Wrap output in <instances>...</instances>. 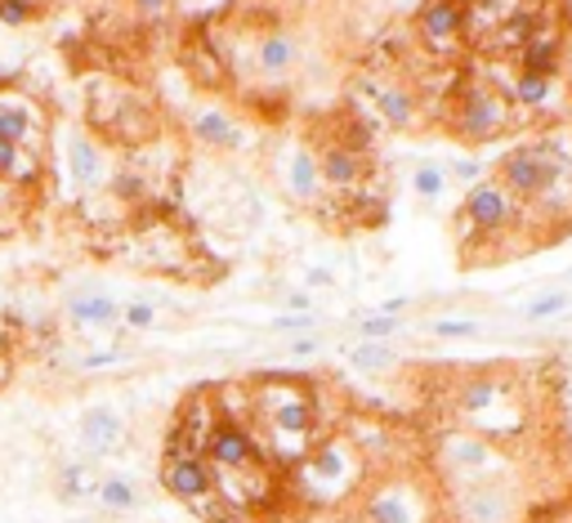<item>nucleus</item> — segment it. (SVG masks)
Returning a JSON list of instances; mask_svg holds the SVG:
<instances>
[{"mask_svg":"<svg viewBox=\"0 0 572 523\" xmlns=\"http://www.w3.org/2000/svg\"><path fill=\"white\" fill-rule=\"evenodd\" d=\"M456 421L483 439H514L528 430V402H523V380L510 372H475L456 385Z\"/></svg>","mask_w":572,"mask_h":523,"instance_id":"obj_1","label":"nucleus"},{"mask_svg":"<svg viewBox=\"0 0 572 523\" xmlns=\"http://www.w3.org/2000/svg\"><path fill=\"white\" fill-rule=\"evenodd\" d=\"M291 483H295V496L309 505H322V510L345 505L367 483V457L345 435H322L309 448V457L291 466Z\"/></svg>","mask_w":572,"mask_h":523,"instance_id":"obj_2","label":"nucleus"},{"mask_svg":"<svg viewBox=\"0 0 572 523\" xmlns=\"http://www.w3.org/2000/svg\"><path fill=\"white\" fill-rule=\"evenodd\" d=\"M514 122H519L514 103L506 98V90H497L488 81H466L451 98V135L466 144H492Z\"/></svg>","mask_w":572,"mask_h":523,"instance_id":"obj_3","label":"nucleus"},{"mask_svg":"<svg viewBox=\"0 0 572 523\" xmlns=\"http://www.w3.org/2000/svg\"><path fill=\"white\" fill-rule=\"evenodd\" d=\"M519 220H523V206L506 192V184L497 175H488L475 188H466V201H461V247L466 242L506 238V233L519 229Z\"/></svg>","mask_w":572,"mask_h":523,"instance_id":"obj_4","label":"nucleus"},{"mask_svg":"<svg viewBox=\"0 0 572 523\" xmlns=\"http://www.w3.org/2000/svg\"><path fill=\"white\" fill-rule=\"evenodd\" d=\"M434 457H438L443 474H447L456 488H461V483H475V479L510 474V457H506L492 439H483V435H475V430H466V426L443 430Z\"/></svg>","mask_w":572,"mask_h":523,"instance_id":"obj_5","label":"nucleus"},{"mask_svg":"<svg viewBox=\"0 0 572 523\" xmlns=\"http://www.w3.org/2000/svg\"><path fill=\"white\" fill-rule=\"evenodd\" d=\"M358 523H434V496L420 479L389 474L363 492Z\"/></svg>","mask_w":572,"mask_h":523,"instance_id":"obj_6","label":"nucleus"},{"mask_svg":"<svg viewBox=\"0 0 572 523\" xmlns=\"http://www.w3.org/2000/svg\"><path fill=\"white\" fill-rule=\"evenodd\" d=\"M59 175H63V188L76 192V197L103 192L112 184L107 148L90 130H63L59 135Z\"/></svg>","mask_w":572,"mask_h":523,"instance_id":"obj_7","label":"nucleus"},{"mask_svg":"<svg viewBox=\"0 0 572 523\" xmlns=\"http://www.w3.org/2000/svg\"><path fill=\"white\" fill-rule=\"evenodd\" d=\"M416 41L429 59H456L470 41V10L466 0H420L416 10Z\"/></svg>","mask_w":572,"mask_h":523,"instance_id":"obj_8","label":"nucleus"},{"mask_svg":"<svg viewBox=\"0 0 572 523\" xmlns=\"http://www.w3.org/2000/svg\"><path fill=\"white\" fill-rule=\"evenodd\" d=\"M201 457H206V466H210L215 474H242V470L269 466V452H264L260 435H256L247 421H228V416H219L215 430L206 435Z\"/></svg>","mask_w":572,"mask_h":523,"instance_id":"obj_9","label":"nucleus"},{"mask_svg":"<svg viewBox=\"0 0 572 523\" xmlns=\"http://www.w3.org/2000/svg\"><path fill=\"white\" fill-rule=\"evenodd\" d=\"M162 488L166 496H175L179 505H193L197 514H210L219 505L215 492V470L206 466L201 452H179V457H162Z\"/></svg>","mask_w":572,"mask_h":523,"instance_id":"obj_10","label":"nucleus"},{"mask_svg":"<svg viewBox=\"0 0 572 523\" xmlns=\"http://www.w3.org/2000/svg\"><path fill=\"white\" fill-rule=\"evenodd\" d=\"M456 514H461V523H514L519 519V492H514L510 474L461 483L456 488Z\"/></svg>","mask_w":572,"mask_h":523,"instance_id":"obj_11","label":"nucleus"},{"mask_svg":"<svg viewBox=\"0 0 572 523\" xmlns=\"http://www.w3.org/2000/svg\"><path fill=\"white\" fill-rule=\"evenodd\" d=\"M300 36L295 32H287V28H269V32H260L256 41H251V54H228V63H247L260 81H269V85H287L291 76H295V67H300Z\"/></svg>","mask_w":572,"mask_h":523,"instance_id":"obj_12","label":"nucleus"},{"mask_svg":"<svg viewBox=\"0 0 572 523\" xmlns=\"http://www.w3.org/2000/svg\"><path fill=\"white\" fill-rule=\"evenodd\" d=\"M367 94L372 108H376V122L389 126V130H412L420 122V94L407 85V81H372V76H358L354 81V94Z\"/></svg>","mask_w":572,"mask_h":523,"instance_id":"obj_13","label":"nucleus"},{"mask_svg":"<svg viewBox=\"0 0 572 523\" xmlns=\"http://www.w3.org/2000/svg\"><path fill=\"white\" fill-rule=\"evenodd\" d=\"M219 421V407H215V389H197L188 394V402L179 407L175 416V430L166 439V457H179V452H201L206 435L215 430Z\"/></svg>","mask_w":572,"mask_h":523,"instance_id":"obj_14","label":"nucleus"},{"mask_svg":"<svg viewBox=\"0 0 572 523\" xmlns=\"http://www.w3.org/2000/svg\"><path fill=\"white\" fill-rule=\"evenodd\" d=\"M63 323L81 336L112 332V327H122V300L107 291H94V286H81L63 300Z\"/></svg>","mask_w":572,"mask_h":523,"instance_id":"obj_15","label":"nucleus"},{"mask_svg":"<svg viewBox=\"0 0 572 523\" xmlns=\"http://www.w3.org/2000/svg\"><path fill=\"white\" fill-rule=\"evenodd\" d=\"M0 139L41 153V144H45V113H41V103H32L19 90H0Z\"/></svg>","mask_w":572,"mask_h":523,"instance_id":"obj_16","label":"nucleus"},{"mask_svg":"<svg viewBox=\"0 0 572 523\" xmlns=\"http://www.w3.org/2000/svg\"><path fill=\"white\" fill-rule=\"evenodd\" d=\"M188 139L210 148V153H242L247 148L242 122L228 108H219V103H201V108L188 117Z\"/></svg>","mask_w":572,"mask_h":523,"instance_id":"obj_17","label":"nucleus"},{"mask_svg":"<svg viewBox=\"0 0 572 523\" xmlns=\"http://www.w3.org/2000/svg\"><path fill=\"white\" fill-rule=\"evenodd\" d=\"M76 435L85 443V457L90 461H103V457H112V452L126 443V416L117 407H107V402H94V407L81 411Z\"/></svg>","mask_w":572,"mask_h":523,"instance_id":"obj_18","label":"nucleus"},{"mask_svg":"<svg viewBox=\"0 0 572 523\" xmlns=\"http://www.w3.org/2000/svg\"><path fill=\"white\" fill-rule=\"evenodd\" d=\"M318 153V170H322V188H331V192H354V188H363L367 184V175H372V161H367V153H358V148H350V144H322V148H313Z\"/></svg>","mask_w":572,"mask_h":523,"instance_id":"obj_19","label":"nucleus"},{"mask_svg":"<svg viewBox=\"0 0 572 523\" xmlns=\"http://www.w3.org/2000/svg\"><path fill=\"white\" fill-rule=\"evenodd\" d=\"M506 98L514 103L519 117H545V113L559 108L563 85H559V76H532V72H519L514 67V76L506 85Z\"/></svg>","mask_w":572,"mask_h":523,"instance_id":"obj_20","label":"nucleus"},{"mask_svg":"<svg viewBox=\"0 0 572 523\" xmlns=\"http://www.w3.org/2000/svg\"><path fill=\"white\" fill-rule=\"evenodd\" d=\"M550 28V14L541 10V0H519L514 10H506L501 14V23H497V50H506V54H514L519 45H528L537 32H545Z\"/></svg>","mask_w":572,"mask_h":523,"instance_id":"obj_21","label":"nucleus"},{"mask_svg":"<svg viewBox=\"0 0 572 523\" xmlns=\"http://www.w3.org/2000/svg\"><path fill=\"white\" fill-rule=\"evenodd\" d=\"M282 188L300 206H313L322 197V170H318V153L313 148H291L287 153V161H282Z\"/></svg>","mask_w":572,"mask_h":523,"instance_id":"obj_22","label":"nucleus"},{"mask_svg":"<svg viewBox=\"0 0 572 523\" xmlns=\"http://www.w3.org/2000/svg\"><path fill=\"white\" fill-rule=\"evenodd\" d=\"M514 67L519 72H532V76H559L563 72V36L554 28L537 32L528 45L514 50Z\"/></svg>","mask_w":572,"mask_h":523,"instance_id":"obj_23","label":"nucleus"},{"mask_svg":"<svg viewBox=\"0 0 572 523\" xmlns=\"http://www.w3.org/2000/svg\"><path fill=\"white\" fill-rule=\"evenodd\" d=\"M41 175H45V153L0 139V179L14 184L19 192H32L41 184Z\"/></svg>","mask_w":572,"mask_h":523,"instance_id":"obj_24","label":"nucleus"},{"mask_svg":"<svg viewBox=\"0 0 572 523\" xmlns=\"http://www.w3.org/2000/svg\"><path fill=\"white\" fill-rule=\"evenodd\" d=\"M94 501H98V510H107V514H135V510L144 505V483H139L135 474L107 470V474H98Z\"/></svg>","mask_w":572,"mask_h":523,"instance_id":"obj_25","label":"nucleus"},{"mask_svg":"<svg viewBox=\"0 0 572 523\" xmlns=\"http://www.w3.org/2000/svg\"><path fill=\"white\" fill-rule=\"evenodd\" d=\"M345 363L358 372V376H385L398 367V349L389 341H358L345 349Z\"/></svg>","mask_w":572,"mask_h":523,"instance_id":"obj_26","label":"nucleus"},{"mask_svg":"<svg viewBox=\"0 0 572 523\" xmlns=\"http://www.w3.org/2000/svg\"><path fill=\"white\" fill-rule=\"evenodd\" d=\"M94 488H98V474H94V461L85 457V461H67L63 470H59V496L63 501H94Z\"/></svg>","mask_w":572,"mask_h":523,"instance_id":"obj_27","label":"nucleus"},{"mask_svg":"<svg viewBox=\"0 0 572 523\" xmlns=\"http://www.w3.org/2000/svg\"><path fill=\"white\" fill-rule=\"evenodd\" d=\"M447 166H438V161H416L412 166V192L420 197V201H443L447 197Z\"/></svg>","mask_w":572,"mask_h":523,"instance_id":"obj_28","label":"nucleus"},{"mask_svg":"<svg viewBox=\"0 0 572 523\" xmlns=\"http://www.w3.org/2000/svg\"><path fill=\"white\" fill-rule=\"evenodd\" d=\"M568 304H572V295H568L563 286H550V291H541L537 300L523 304V323H532V327H537V323H554Z\"/></svg>","mask_w":572,"mask_h":523,"instance_id":"obj_29","label":"nucleus"},{"mask_svg":"<svg viewBox=\"0 0 572 523\" xmlns=\"http://www.w3.org/2000/svg\"><path fill=\"white\" fill-rule=\"evenodd\" d=\"M157 318H162L157 304H153V300H144V295L122 304V327H126V332H153V327H157Z\"/></svg>","mask_w":572,"mask_h":523,"instance_id":"obj_30","label":"nucleus"},{"mask_svg":"<svg viewBox=\"0 0 572 523\" xmlns=\"http://www.w3.org/2000/svg\"><path fill=\"white\" fill-rule=\"evenodd\" d=\"M358 327V341H394L403 332L398 318H385V313H363V318H354Z\"/></svg>","mask_w":572,"mask_h":523,"instance_id":"obj_31","label":"nucleus"},{"mask_svg":"<svg viewBox=\"0 0 572 523\" xmlns=\"http://www.w3.org/2000/svg\"><path fill=\"white\" fill-rule=\"evenodd\" d=\"M483 327L475 318H434L429 323V336L434 341H475Z\"/></svg>","mask_w":572,"mask_h":523,"instance_id":"obj_32","label":"nucleus"},{"mask_svg":"<svg viewBox=\"0 0 572 523\" xmlns=\"http://www.w3.org/2000/svg\"><path fill=\"white\" fill-rule=\"evenodd\" d=\"M122 363H131V354H126L122 345H107V349L81 354V358H76V372H107V367H122Z\"/></svg>","mask_w":572,"mask_h":523,"instance_id":"obj_33","label":"nucleus"},{"mask_svg":"<svg viewBox=\"0 0 572 523\" xmlns=\"http://www.w3.org/2000/svg\"><path fill=\"white\" fill-rule=\"evenodd\" d=\"M269 332H278V336H309V332H318V313H278V318L269 323Z\"/></svg>","mask_w":572,"mask_h":523,"instance_id":"obj_34","label":"nucleus"},{"mask_svg":"<svg viewBox=\"0 0 572 523\" xmlns=\"http://www.w3.org/2000/svg\"><path fill=\"white\" fill-rule=\"evenodd\" d=\"M447 179L461 184V188H475L479 179H488V166L475 161V157H456V161H447Z\"/></svg>","mask_w":572,"mask_h":523,"instance_id":"obj_35","label":"nucleus"},{"mask_svg":"<svg viewBox=\"0 0 572 523\" xmlns=\"http://www.w3.org/2000/svg\"><path fill=\"white\" fill-rule=\"evenodd\" d=\"M32 19H37V10L28 6V0H0V28L19 32V28H28Z\"/></svg>","mask_w":572,"mask_h":523,"instance_id":"obj_36","label":"nucleus"},{"mask_svg":"<svg viewBox=\"0 0 572 523\" xmlns=\"http://www.w3.org/2000/svg\"><path fill=\"white\" fill-rule=\"evenodd\" d=\"M318 354H322V336H318V332L295 336V341L287 345V358H291V363H309V358H318Z\"/></svg>","mask_w":572,"mask_h":523,"instance_id":"obj_37","label":"nucleus"},{"mask_svg":"<svg viewBox=\"0 0 572 523\" xmlns=\"http://www.w3.org/2000/svg\"><path fill=\"white\" fill-rule=\"evenodd\" d=\"M175 6V0H131V10L139 19H166V10Z\"/></svg>","mask_w":572,"mask_h":523,"instance_id":"obj_38","label":"nucleus"},{"mask_svg":"<svg viewBox=\"0 0 572 523\" xmlns=\"http://www.w3.org/2000/svg\"><path fill=\"white\" fill-rule=\"evenodd\" d=\"M23 197H28V192H19L14 184H6V179H0V216H14L19 206H23Z\"/></svg>","mask_w":572,"mask_h":523,"instance_id":"obj_39","label":"nucleus"},{"mask_svg":"<svg viewBox=\"0 0 572 523\" xmlns=\"http://www.w3.org/2000/svg\"><path fill=\"white\" fill-rule=\"evenodd\" d=\"M403 308H412V295H389V300H381L372 313H385V318H403Z\"/></svg>","mask_w":572,"mask_h":523,"instance_id":"obj_40","label":"nucleus"},{"mask_svg":"<svg viewBox=\"0 0 572 523\" xmlns=\"http://www.w3.org/2000/svg\"><path fill=\"white\" fill-rule=\"evenodd\" d=\"M287 313H313V295L309 291H287Z\"/></svg>","mask_w":572,"mask_h":523,"instance_id":"obj_41","label":"nucleus"},{"mask_svg":"<svg viewBox=\"0 0 572 523\" xmlns=\"http://www.w3.org/2000/svg\"><path fill=\"white\" fill-rule=\"evenodd\" d=\"M331 282H335V278H331L326 269H309V273H304V291H318V286H331Z\"/></svg>","mask_w":572,"mask_h":523,"instance_id":"obj_42","label":"nucleus"},{"mask_svg":"<svg viewBox=\"0 0 572 523\" xmlns=\"http://www.w3.org/2000/svg\"><path fill=\"white\" fill-rule=\"evenodd\" d=\"M28 6H32V10H37V14H45V10H50V6H54V0H28Z\"/></svg>","mask_w":572,"mask_h":523,"instance_id":"obj_43","label":"nucleus"}]
</instances>
